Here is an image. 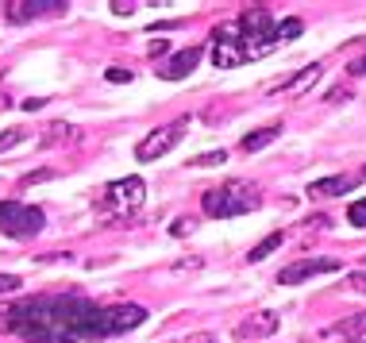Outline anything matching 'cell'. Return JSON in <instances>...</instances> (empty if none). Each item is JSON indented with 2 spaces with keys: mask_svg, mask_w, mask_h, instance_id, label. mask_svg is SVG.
I'll return each mask as SVG.
<instances>
[{
  "mask_svg": "<svg viewBox=\"0 0 366 343\" xmlns=\"http://www.w3.org/2000/svg\"><path fill=\"white\" fill-rule=\"evenodd\" d=\"M166 51H170V43H162V39H158V43L151 46V54H154V58H158V54H166Z\"/></svg>",
  "mask_w": 366,
  "mask_h": 343,
  "instance_id": "cell-26",
  "label": "cell"
},
{
  "mask_svg": "<svg viewBox=\"0 0 366 343\" xmlns=\"http://www.w3.org/2000/svg\"><path fill=\"white\" fill-rule=\"evenodd\" d=\"M362 174H366V170H362Z\"/></svg>",
  "mask_w": 366,
  "mask_h": 343,
  "instance_id": "cell-28",
  "label": "cell"
},
{
  "mask_svg": "<svg viewBox=\"0 0 366 343\" xmlns=\"http://www.w3.org/2000/svg\"><path fill=\"white\" fill-rule=\"evenodd\" d=\"M224 162H227V151H209V154H197L189 166L193 170H209V166H224Z\"/></svg>",
  "mask_w": 366,
  "mask_h": 343,
  "instance_id": "cell-16",
  "label": "cell"
},
{
  "mask_svg": "<svg viewBox=\"0 0 366 343\" xmlns=\"http://www.w3.org/2000/svg\"><path fill=\"white\" fill-rule=\"evenodd\" d=\"M347 286H351V289H359V293H366V274H362V270H355L351 278H347Z\"/></svg>",
  "mask_w": 366,
  "mask_h": 343,
  "instance_id": "cell-24",
  "label": "cell"
},
{
  "mask_svg": "<svg viewBox=\"0 0 366 343\" xmlns=\"http://www.w3.org/2000/svg\"><path fill=\"white\" fill-rule=\"evenodd\" d=\"M278 135H282V127L278 124H270V127H259V131H251V135H243V151L247 154H254V151H262V146H270L274 139H278Z\"/></svg>",
  "mask_w": 366,
  "mask_h": 343,
  "instance_id": "cell-13",
  "label": "cell"
},
{
  "mask_svg": "<svg viewBox=\"0 0 366 343\" xmlns=\"http://www.w3.org/2000/svg\"><path fill=\"white\" fill-rule=\"evenodd\" d=\"M147 320L143 305H97L81 293H39L4 312V328L27 343H89L135 332Z\"/></svg>",
  "mask_w": 366,
  "mask_h": 343,
  "instance_id": "cell-1",
  "label": "cell"
},
{
  "mask_svg": "<svg viewBox=\"0 0 366 343\" xmlns=\"http://www.w3.org/2000/svg\"><path fill=\"white\" fill-rule=\"evenodd\" d=\"M104 77H108V81H112V85H124V81H132V70H124V66H108V70H104Z\"/></svg>",
  "mask_w": 366,
  "mask_h": 343,
  "instance_id": "cell-19",
  "label": "cell"
},
{
  "mask_svg": "<svg viewBox=\"0 0 366 343\" xmlns=\"http://www.w3.org/2000/svg\"><path fill=\"white\" fill-rule=\"evenodd\" d=\"M147 197V185L143 178H120V182H112V185H104V193H101V209L104 212H116V217H124V212H135L143 204Z\"/></svg>",
  "mask_w": 366,
  "mask_h": 343,
  "instance_id": "cell-6",
  "label": "cell"
},
{
  "mask_svg": "<svg viewBox=\"0 0 366 343\" xmlns=\"http://www.w3.org/2000/svg\"><path fill=\"white\" fill-rule=\"evenodd\" d=\"M70 4L66 0H12L4 8L8 24H31V19H51V16H66Z\"/></svg>",
  "mask_w": 366,
  "mask_h": 343,
  "instance_id": "cell-7",
  "label": "cell"
},
{
  "mask_svg": "<svg viewBox=\"0 0 366 343\" xmlns=\"http://www.w3.org/2000/svg\"><path fill=\"white\" fill-rule=\"evenodd\" d=\"M193 228H197V220H185V217H182V220H174L170 232H174V235H189Z\"/></svg>",
  "mask_w": 366,
  "mask_h": 343,
  "instance_id": "cell-23",
  "label": "cell"
},
{
  "mask_svg": "<svg viewBox=\"0 0 366 343\" xmlns=\"http://www.w3.org/2000/svg\"><path fill=\"white\" fill-rule=\"evenodd\" d=\"M320 74H324V66L320 62H312V66H305L297 77H290V81H282V85H274V89H285V93H305L309 85L320 81Z\"/></svg>",
  "mask_w": 366,
  "mask_h": 343,
  "instance_id": "cell-12",
  "label": "cell"
},
{
  "mask_svg": "<svg viewBox=\"0 0 366 343\" xmlns=\"http://www.w3.org/2000/svg\"><path fill=\"white\" fill-rule=\"evenodd\" d=\"M43 104H46V96H31V101H24V109H27V112H39Z\"/></svg>",
  "mask_w": 366,
  "mask_h": 343,
  "instance_id": "cell-25",
  "label": "cell"
},
{
  "mask_svg": "<svg viewBox=\"0 0 366 343\" xmlns=\"http://www.w3.org/2000/svg\"><path fill=\"white\" fill-rule=\"evenodd\" d=\"M366 174H332V178H320L309 185V197H347L355 185H362Z\"/></svg>",
  "mask_w": 366,
  "mask_h": 343,
  "instance_id": "cell-9",
  "label": "cell"
},
{
  "mask_svg": "<svg viewBox=\"0 0 366 343\" xmlns=\"http://www.w3.org/2000/svg\"><path fill=\"white\" fill-rule=\"evenodd\" d=\"M305 31L301 19H282L274 24L270 8H247L232 19V24L216 27V46H212V66L216 70H232V66L254 62V58L274 54L285 39H297Z\"/></svg>",
  "mask_w": 366,
  "mask_h": 343,
  "instance_id": "cell-2",
  "label": "cell"
},
{
  "mask_svg": "<svg viewBox=\"0 0 366 343\" xmlns=\"http://www.w3.org/2000/svg\"><path fill=\"white\" fill-rule=\"evenodd\" d=\"M201 209H204V217H212V220L247 217V212L259 209V189H254L251 182L232 178V182H224V185H216V189L204 193V197H201Z\"/></svg>",
  "mask_w": 366,
  "mask_h": 343,
  "instance_id": "cell-3",
  "label": "cell"
},
{
  "mask_svg": "<svg viewBox=\"0 0 366 343\" xmlns=\"http://www.w3.org/2000/svg\"><path fill=\"white\" fill-rule=\"evenodd\" d=\"M27 139V131H24V127H12V131H4V135H0V151H12V146L16 143H24Z\"/></svg>",
  "mask_w": 366,
  "mask_h": 343,
  "instance_id": "cell-18",
  "label": "cell"
},
{
  "mask_svg": "<svg viewBox=\"0 0 366 343\" xmlns=\"http://www.w3.org/2000/svg\"><path fill=\"white\" fill-rule=\"evenodd\" d=\"M197 343H216V339H197Z\"/></svg>",
  "mask_w": 366,
  "mask_h": 343,
  "instance_id": "cell-27",
  "label": "cell"
},
{
  "mask_svg": "<svg viewBox=\"0 0 366 343\" xmlns=\"http://www.w3.org/2000/svg\"><path fill=\"white\" fill-rule=\"evenodd\" d=\"M201 58H204V46H182V51H177L170 62L162 66V77L166 81H177V77H185V74H193L197 66H201Z\"/></svg>",
  "mask_w": 366,
  "mask_h": 343,
  "instance_id": "cell-10",
  "label": "cell"
},
{
  "mask_svg": "<svg viewBox=\"0 0 366 343\" xmlns=\"http://www.w3.org/2000/svg\"><path fill=\"white\" fill-rule=\"evenodd\" d=\"M278 332V312H259V317H247L239 328H235V339H262Z\"/></svg>",
  "mask_w": 366,
  "mask_h": 343,
  "instance_id": "cell-11",
  "label": "cell"
},
{
  "mask_svg": "<svg viewBox=\"0 0 366 343\" xmlns=\"http://www.w3.org/2000/svg\"><path fill=\"white\" fill-rule=\"evenodd\" d=\"M46 135H51L46 143H58L62 135H77V127H70V124H51V131H46Z\"/></svg>",
  "mask_w": 366,
  "mask_h": 343,
  "instance_id": "cell-20",
  "label": "cell"
},
{
  "mask_svg": "<svg viewBox=\"0 0 366 343\" xmlns=\"http://www.w3.org/2000/svg\"><path fill=\"white\" fill-rule=\"evenodd\" d=\"M19 286H24V282H19L16 274H0V297H4V293H16Z\"/></svg>",
  "mask_w": 366,
  "mask_h": 343,
  "instance_id": "cell-21",
  "label": "cell"
},
{
  "mask_svg": "<svg viewBox=\"0 0 366 343\" xmlns=\"http://www.w3.org/2000/svg\"><path fill=\"white\" fill-rule=\"evenodd\" d=\"M185 131H189V120H185V116H177V120L166 124V127H154L151 135H143V139H139V146H135V159H139V162L162 159V154H170L174 146L185 139Z\"/></svg>",
  "mask_w": 366,
  "mask_h": 343,
  "instance_id": "cell-5",
  "label": "cell"
},
{
  "mask_svg": "<svg viewBox=\"0 0 366 343\" xmlns=\"http://www.w3.org/2000/svg\"><path fill=\"white\" fill-rule=\"evenodd\" d=\"M282 239H285L282 232H270V235H266V239L259 243V247H251V254H247V259H251V262H262L266 254H274V251L282 247Z\"/></svg>",
  "mask_w": 366,
  "mask_h": 343,
  "instance_id": "cell-15",
  "label": "cell"
},
{
  "mask_svg": "<svg viewBox=\"0 0 366 343\" xmlns=\"http://www.w3.org/2000/svg\"><path fill=\"white\" fill-rule=\"evenodd\" d=\"M335 270H343V262L340 259H297V262H290V267H282V274H278V282L282 286H301V282H309V278H316V274H335Z\"/></svg>",
  "mask_w": 366,
  "mask_h": 343,
  "instance_id": "cell-8",
  "label": "cell"
},
{
  "mask_svg": "<svg viewBox=\"0 0 366 343\" xmlns=\"http://www.w3.org/2000/svg\"><path fill=\"white\" fill-rule=\"evenodd\" d=\"M343 339L347 343H366V312H355L351 320H343Z\"/></svg>",
  "mask_w": 366,
  "mask_h": 343,
  "instance_id": "cell-14",
  "label": "cell"
},
{
  "mask_svg": "<svg viewBox=\"0 0 366 343\" xmlns=\"http://www.w3.org/2000/svg\"><path fill=\"white\" fill-rule=\"evenodd\" d=\"M347 224H351V228H366V197L347 204Z\"/></svg>",
  "mask_w": 366,
  "mask_h": 343,
  "instance_id": "cell-17",
  "label": "cell"
},
{
  "mask_svg": "<svg viewBox=\"0 0 366 343\" xmlns=\"http://www.w3.org/2000/svg\"><path fill=\"white\" fill-rule=\"evenodd\" d=\"M51 178H54V170H35V174H24V182H19V185L27 189V185H35V182H51Z\"/></svg>",
  "mask_w": 366,
  "mask_h": 343,
  "instance_id": "cell-22",
  "label": "cell"
},
{
  "mask_svg": "<svg viewBox=\"0 0 366 343\" xmlns=\"http://www.w3.org/2000/svg\"><path fill=\"white\" fill-rule=\"evenodd\" d=\"M46 228V212L39 204H24V201H0V232L8 239H35Z\"/></svg>",
  "mask_w": 366,
  "mask_h": 343,
  "instance_id": "cell-4",
  "label": "cell"
}]
</instances>
